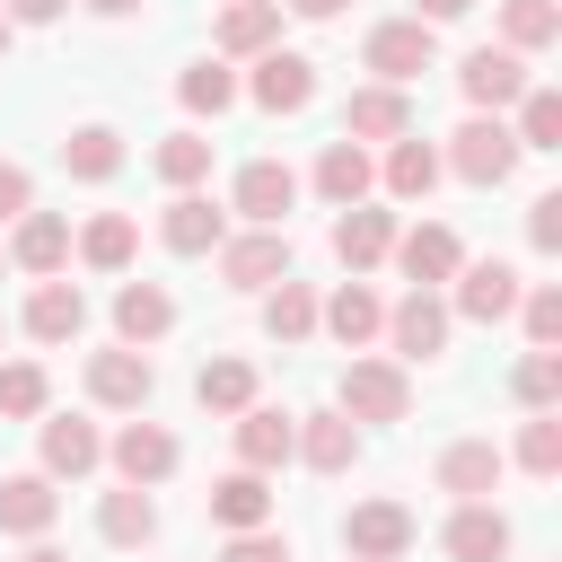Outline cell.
Here are the masks:
<instances>
[{
  "instance_id": "6da1fadb",
  "label": "cell",
  "mask_w": 562,
  "mask_h": 562,
  "mask_svg": "<svg viewBox=\"0 0 562 562\" xmlns=\"http://www.w3.org/2000/svg\"><path fill=\"white\" fill-rule=\"evenodd\" d=\"M518 158H527V149L509 140V123H501V114H465V123L448 132V149H439V167H448V176H465V184H483V193H492V184H509V176H518Z\"/></svg>"
},
{
  "instance_id": "7a4b0ae2",
  "label": "cell",
  "mask_w": 562,
  "mask_h": 562,
  "mask_svg": "<svg viewBox=\"0 0 562 562\" xmlns=\"http://www.w3.org/2000/svg\"><path fill=\"white\" fill-rule=\"evenodd\" d=\"M360 61L378 70V88H404V79H422V70L439 61V26H422V18H378L369 44H360Z\"/></svg>"
},
{
  "instance_id": "3957f363",
  "label": "cell",
  "mask_w": 562,
  "mask_h": 562,
  "mask_svg": "<svg viewBox=\"0 0 562 562\" xmlns=\"http://www.w3.org/2000/svg\"><path fill=\"white\" fill-rule=\"evenodd\" d=\"M334 413L342 422H404L413 413V378L395 360H351L342 386H334Z\"/></svg>"
},
{
  "instance_id": "277c9868",
  "label": "cell",
  "mask_w": 562,
  "mask_h": 562,
  "mask_svg": "<svg viewBox=\"0 0 562 562\" xmlns=\"http://www.w3.org/2000/svg\"><path fill=\"white\" fill-rule=\"evenodd\" d=\"M457 88H465V105H474V114H509L536 79H527V61H518L509 44H474V53L457 61Z\"/></svg>"
},
{
  "instance_id": "5b68a950",
  "label": "cell",
  "mask_w": 562,
  "mask_h": 562,
  "mask_svg": "<svg viewBox=\"0 0 562 562\" xmlns=\"http://www.w3.org/2000/svg\"><path fill=\"white\" fill-rule=\"evenodd\" d=\"M448 325H457V316H448V299H439V290H404V299L386 307V325H378V334L395 342V360H439V351H448Z\"/></svg>"
},
{
  "instance_id": "8992f818",
  "label": "cell",
  "mask_w": 562,
  "mask_h": 562,
  "mask_svg": "<svg viewBox=\"0 0 562 562\" xmlns=\"http://www.w3.org/2000/svg\"><path fill=\"white\" fill-rule=\"evenodd\" d=\"M413 536H422V527H413L404 501H360V509L342 518V553H351V562H404Z\"/></svg>"
},
{
  "instance_id": "52a82bcc",
  "label": "cell",
  "mask_w": 562,
  "mask_h": 562,
  "mask_svg": "<svg viewBox=\"0 0 562 562\" xmlns=\"http://www.w3.org/2000/svg\"><path fill=\"white\" fill-rule=\"evenodd\" d=\"M220 281H228V290H272V281H290V228L220 237Z\"/></svg>"
},
{
  "instance_id": "ba28073f",
  "label": "cell",
  "mask_w": 562,
  "mask_h": 562,
  "mask_svg": "<svg viewBox=\"0 0 562 562\" xmlns=\"http://www.w3.org/2000/svg\"><path fill=\"white\" fill-rule=\"evenodd\" d=\"M518 272L501 263V255H483V263H457V299H448V316H465V325H501V316H518Z\"/></svg>"
},
{
  "instance_id": "9c48e42d",
  "label": "cell",
  "mask_w": 562,
  "mask_h": 562,
  "mask_svg": "<svg viewBox=\"0 0 562 562\" xmlns=\"http://www.w3.org/2000/svg\"><path fill=\"white\" fill-rule=\"evenodd\" d=\"M149 386H158V360H149V351H132V342L88 351V395H97L105 413H140V404H149Z\"/></svg>"
},
{
  "instance_id": "30bf717a",
  "label": "cell",
  "mask_w": 562,
  "mask_h": 562,
  "mask_svg": "<svg viewBox=\"0 0 562 562\" xmlns=\"http://www.w3.org/2000/svg\"><path fill=\"white\" fill-rule=\"evenodd\" d=\"M395 272L413 281V290H439V281H457V263H465V246H457V228H439V220H422V228H395Z\"/></svg>"
},
{
  "instance_id": "8fae6325",
  "label": "cell",
  "mask_w": 562,
  "mask_h": 562,
  "mask_svg": "<svg viewBox=\"0 0 562 562\" xmlns=\"http://www.w3.org/2000/svg\"><path fill=\"white\" fill-rule=\"evenodd\" d=\"M246 97L263 105V114H299V105H316V61L307 53H255V79H246Z\"/></svg>"
},
{
  "instance_id": "7c38bea8",
  "label": "cell",
  "mask_w": 562,
  "mask_h": 562,
  "mask_svg": "<svg viewBox=\"0 0 562 562\" xmlns=\"http://www.w3.org/2000/svg\"><path fill=\"white\" fill-rule=\"evenodd\" d=\"M105 457H114V474H123V483H140V492H149V483H167V474H176V457H184V448H176V430H158V422H123V430L105 439Z\"/></svg>"
},
{
  "instance_id": "4fadbf2b",
  "label": "cell",
  "mask_w": 562,
  "mask_h": 562,
  "mask_svg": "<svg viewBox=\"0 0 562 562\" xmlns=\"http://www.w3.org/2000/svg\"><path fill=\"white\" fill-rule=\"evenodd\" d=\"M404 132H413V97H404V88H378V79H369V88L342 97V140L369 149V140H404Z\"/></svg>"
},
{
  "instance_id": "5bb4252c",
  "label": "cell",
  "mask_w": 562,
  "mask_h": 562,
  "mask_svg": "<svg viewBox=\"0 0 562 562\" xmlns=\"http://www.w3.org/2000/svg\"><path fill=\"white\" fill-rule=\"evenodd\" d=\"M220 237H228V211H220L211 193H176V202L158 211V246H167V255H220Z\"/></svg>"
},
{
  "instance_id": "9a60e30c",
  "label": "cell",
  "mask_w": 562,
  "mask_h": 562,
  "mask_svg": "<svg viewBox=\"0 0 562 562\" xmlns=\"http://www.w3.org/2000/svg\"><path fill=\"white\" fill-rule=\"evenodd\" d=\"M290 439H299V413H281V404H246L237 413V465L246 474H281Z\"/></svg>"
},
{
  "instance_id": "2e32d148",
  "label": "cell",
  "mask_w": 562,
  "mask_h": 562,
  "mask_svg": "<svg viewBox=\"0 0 562 562\" xmlns=\"http://www.w3.org/2000/svg\"><path fill=\"white\" fill-rule=\"evenodd\" d=\"M35 448H44V474H53V483H79V474L105 465V439H97V422H79V413H53V422L35 430Z\"/></svg>"
},
{
  "instance_id": "e0dca14e",
  "label": "cell",
  "mask_w": 562,
  "mask_h": 562,
  "mask_svg": "<svg viewBox=\"0 0 562 562\" xmlns=\"http://www.w3.org/2000/svg\"><path fill=\"white\" fill-rule=\"evenodd\" d=\"M290 457H299V465H316V474H351V465H360V422H342L334 404H325V413H299Z\"/></svg>"
},
{
  "instance_id": "ac0fdd59",
  "label": "cell",
  "mask_w": 562,
  "mask_h": 562,
  "mask_svg": "<svg viewBox=\"0 0 562 562\" xmlns=\"http://www.w3.org/2000/svg\"><path fill=\"white\" fill-rule=\"evenodd\" d=\"M211 44H220V61H255V53H272V44H281V0H228L220 26H211Z\"/></svg>"
},
{
  "instance_id": "d6986e66",
  "label": "cell",
  "mask_w": 562,
  "mask_h": 562,
  "mask_svg": "<svg viewBox=\"0 0 562 562\" xmlns=\"http://www.w3.org/2000/svg\"><path fill=\"white\" fill-rule=\"evenodd\" d=\"M386 246H395V211H378V202L334 211V255H342V272H351V281H360L369 263H386Z\"/></svg>"
},
{
  "instance_id": "ffe728a7",
  "label": "cell",
  "mask_w": 562,
  "mask_h": 562,
  "mask_svg": "<svg viewBox=\"0 0 562 562\" xmlns=\"http://www.w3.org/2000/svg\"><path fill=\"white\" fill-rule=\"evenodd\" d=\"M448 562H509V518L492 501H457V518L439 527Z\"/></svg>"
},
{
  "instance_id": "44dd1931",
  "label": "cell",
  "mask_w": 562,
  "mask_h": 562,
  "mask_svg": "<svg viewBox=\"0 0 562 562\" xmlns=\"http://www.w3.org/2000/svg\"><path fill=\"white\" fill-rule=\"evenodd\" d=\"M290 202H299V176H290L281 158H246V167H237V211H246L255 228H281Z\"/></svg>"
},
{
  "instance_id": "7402d4cb",
  "label": "cell",
  "mask_w": 562,
  "mask_h": 562,
  "mask_svg": "<svg viewBox=\"0 0 562 562\" xmlns=\"http://www.w3.org/2000/svg\"><path fill=\"white\" fill-rule=\"evenodd\" d=\"M9 263L35 272V281H61V263H70V220H61V211H26L18 237H9Z\"/></svg>"
},
{
  "instance_id": "603a6c76",
  "label": "cell",
  "mask_w": 562,
  "mask_h": 562,
  "mask_svg": "<svg viewBox=\"0 0 562 562\" xmlns=\"http://www.w3.org/2000/svg\"><path fill=\"white\" fill-rule=\"evenodd\" d=\"M501 474H509V457H501L492 439H457V448H439V492H457V501H492Z\"/></svg>"
},
{
  "instance_id": "cb8c5ba5",
  "label": "cell",
  "mask_w": 562,
  "mask_h": 562,
  "mask_svg": "<svg viewBox=\"0 0 562 562\" xmlns=\"http://www.w3.org/2000/svg\"><path fill=\"white\" fill-rule=\"evenodd\" d=\"M61 518V492H53V474H0V536H44Z\"/></svg>"
},
{
  "instance_id": "d4e9b609",
  "label": "cell",
  "mask_w": 562,
  "mask_h": 562,
  "mask_svg": "<svg viewBox=\"0 0 562 562\" xmlns=\"http://www.w3.org/2000/svg\"><path fill=\"white\" fill-rule=\"evenodd\" d=\"M26 334H35V342H79V334H88V290H79V281H35Z\"/></svg>"
},
{
  "instance_id": "484cf974",
  "label": "cell",
  "mask_w": 562,
  "mask_h": 562,
  "mask_svg": "<svg viewBox=\"0 0 562 562\" xmlns=\"http://www.w3.org/2000/svg\"><path fill=\"white\" fill-rule=\"evenodd\" d=\"M167 325H176V299H167L158 281H123V290H114V342L149 351V342H158Z\"/></svg>"
},
{
  "instance_id": "4316f807",
  "label": "cell",
  "mask_w": 562,
  "mask_h": 562,
  "mask_svg": "<svg viewBox=\"0 0 562 562\" xmlns=\"http://www.w3.org/2000/svg\"><path fill=\"white\" fill-rule=\"evenodd\" d=\"M448 167H439V149L422 140V132H404V140H386V167H378V184L395 193V202H430V184H439Z\"/></svg>"
},
{
  "instance_id": "83f0119b",
  "label": "cell",
  "mask_w": 562,
  "mask_h": 562,
  "mask_svg": "<svg viewBox=\"0 0 562 562\" xmlns=\"http://www.w3.org/2000/svg\"><path fill=\"white\" fill-rule=\"evenodd\" d=\"M369 184H378L369 149H360V140H325V158H316V193H325L334 211H351V202H369Z\"/></svg>"
},
{
  "instance_id": "f1b7e54d",
  "label": "cell",
  "mask_w": 562,
  "mask_h": 562,
  "mask_svg": "<svg viewBox=\"0 0 562 562\" xmlns=\"http://www.w3.org/2000/svg\"><path fill=\"white\" fill-rule=\"evenodd\" d=\"M316 325H325V334H334L342 351H360V342H369V334L386 325V307H378V290H369V281H342V290H334V299L316 307Z\"/></svg>"
},
{
  "instance_id": "f546056e",
  "label": "cell",
  "mask_w": 562,
  "mask_h": 562,
  "mask_svg": "<svg viewBox=\"0 0 562 562\" xmlns=\"http://www.w3.org/2000/svg\"><path fill=\"white\" fill-rule=\"evenodd\" d=\"M211 518H220L228 536L272 527V483H263V474H246V465H237V474H220V483H211Z\"/></svg>"
},
{
  "instance_id": "4dcf8cb0",
  "label": "cell",
  "mask_w": 562,
  "mask_h": 562,
  "mask_svg": "<svg viewBox=\"0 0 562 562\" xmlns=\"http://www.w3.org/2000/svg\"><path fill=\"white\" fill-rule=\"evenodd\" d=\"M97 536H105V544H123V553H140V544L158 536V501H149L140 483L105 492V501H97Z\"/></svg>"
},
{
  "instance_id": "1f68e13d",
  "label": "cell",
  "mask_w": 562,
  "mask_h": 562,
  "mask_svg": "<svg viewBox=\"0 0 562 562\" xmlns=\"http://www.w3.org/2000/svg\"><path fill=\"white\" fill-rule=\"evenodd\" d=\"M61 167H70L79 184H114V176H123V132H114V123H79V132L61 140Z\"/></svg>"
},
{
  "instance_id": "d6a6232c",
  "label": "cell",
  "mask_w": 562,
  "mask_h": 562,
  "mask_svg": "<svg viewBox=\"0 0 562 562\" xmlns=\"http://www.w3.org/2000/svg\"><path fill=\"white\" fill-rule=\"evenodd\" d=\"M88 272H123L132 255H140V228H132V211H97L88 228H79V246H70Z\"/></svg>"
},
{
  "instance_id": "836d02e7",
  "label": "cell",
  "mask_w": 562,
  "mask_h": 562,
  "mask_svg": "<svg viewBox=\"0 0 562 562\" xmlns=\"http://www.w3.org/2000/svg\"><path fill=\"white\" fill-rule=\"evenodd\" d=\"M501 44L527 61L544 44H562V0H501Z\"/></svg>"
},
{
  "instance_id": "e575fe53",
  "label": "cell",
  "mask_w": 562,
  "mask_h": 562,
  "mask_svg": "<svg viewBox=\"0 0 562 562\" xmlns=\"http://www.w3.org/2000/svg\"><path fill=\"white\" fill-rule=\"evenodd\" d=\"M193 404L202 413H246L255 404V360H202V378H193Z\"/></svg>"
},
{
  "instance_id": "d590c367",
  "label": "cell",
  "mask_w": 562,
  "mask_h": 562,
  "mask_svg": "<svg viewBox=\"0 0 562 562\" xmlns=\"http://www.w3.org/2000/svg\"><path fill=\"white\" fill-rule=\"evenodd\" d=\"M263 334L272 342H307L316 334V290L307 281H272L263 290Z\"/></svg>"
},
{
  "instance_id": "8d00e7d4",
  "label": "cell",
  "mask_w": 562,
  "mask_h": 562,
  "mask_svg": "<svg viewBox=\"0 0 562 562\" xmlns=\"http://www.w3.org/2000/svg\"><path fill=\"white\" fill-rule=\"evenodd\" d=\"M149 167H158L176 193H202V176H211V140H202V132H167V140L149 149Z\"/></svg>"
},
{
  "instance_id": "74e56055",
  "label": "cell",
  "mask_w": 562,
  "mask_h": 562,
  "mask_svg": "<svg viewBox=\"0 0 562 562\" xmlns=\"http://www.w3.org/2000/svg\"><path fill=\"white\" fill-rule=\"evenodd\" d=\"M176 97H184V114H228V105H237V70H228V61H193V70L176 79Z\"/></svg>"
},
{
  "instance_id": "f35d334b",
  "label": "cell",
  "mask_w": 562,
  "mask_h": 562,
  "mask_svg": "<svg viewBox=\"0 0 562 562\" xmlns=\"http://www.w3.org/2000/svg\"><path fill=\"white\" fill-rule=\"evenodd\" d=\"M509 140H518V149H562V88H527Z\"/></svg>"
},
{
  "instance_id": "ab89813d",
  "label": "cell",
  "mask_w": 562,
  "mask_h": 562,
  "mask_svg": "<svg viewBox=\"0 0 562 562\" xmlns=\"http://www.w3.org/2000/svg\"><path fill=\"white\" fill-rule=\"evenodd\" d=\"M44 404H53V378H44L35 360H9V369H0V413H9V422H35Z\"/></svg>"
},
{
  "instance_id": "60d3db41",
  "label": "cell",
  "mask_w": 562,
  "mask_h": 562,
  "mask_svg": "<svg viewBox=\"0 0 562 562\" xmlns=\"http://www.w3.org/2000/svg\"><path fill=\"white\" fill-rule=\"evenodd\" d=\"M518 325H527V342H536V351H553V342H562V281L518 290Z\"/></svg>"
},
{
  "instance_id": "b9f144b4",
  "label": "cell",
  "mask_w": 562,
  "mask_h": 562,
  "mask_svg": "<svg viewBox=\"0 0 562 562\" xmlns=\"http://www.w3.org/2000/svg\"><path fill=\"white\" fill-rule=\"evenodd\" d=\"M518 465H527L536 483H553V474H562V413H536V422L518 430Z\"/></svg>"
},
{
  "instance_id": "7bdbcfd3",
  "label": "cell",
  "mask_w": 562,
  "mask_h": 562,
  "mask_svg": "<svg viewBox=\"0 0 562 562\" xmlns=\"http://www.w3.org/2000/svg\"><path fill=\"white\" fill-rule=\"evenodd\" d=\"M518 404L527 413H553L562 404V351H527L518 360Z\"/></svg>"
},
{
  "instance_id": "ee69618b",
  "label": "cell",
  "mask_w": 562,
  "mask_h": 562,
  "mask_svg": "<svg viewBox=\"0 0 562 562\" xmlns=\"http://www.w3.org/2000/svg\"><path fill=\"white\" fill-rule=\"evenodd\" d=\"M220 562H290V536L281 527H246V536L220 544Z\"/></svg>"
},
{
  "instance_id": "f6af8a7d",
  "label": "cell",
  "mask_w": 562,
  "mask_h": 562,
  "mask_svg": "<svg viewBox=\"0 0 562 562\" xmlns=\"http://www.w3.org/2000/svg\"><path fill=\"white\" fill-rule=\"evenodd\" d=\"M527 246L536 255H562V193H536L527 202Z\"/></svg>"
},
{
  "instance_id": "bcb514c9",
  "label": "cell",
  "mask_w": 562,
  "mask_h": 562,
  "mask_svg": "<svg viewBox=\"0 0 562 562\" xmlns=\"http://www.w3.org/2000/svg\"><path fill=\"white\" fill-rule=\"evenodd\" d=\"M26 211H35V176L18 158H0V220H26Z\"/></svg>"
},
{
  "instance_id": "7dc6e473",
  "label": "cell",
  "mask_w": 562,
  "mask_h": 562,
  "mask_svg": "<svg viewBox=\"0 0 562 562\" xmlns=\"http://www.w3.org/2000/svg\"><path fill=\"white\" fill-rule=\"evenodd\" d=\"M61 9H70V0H0V18H9V26H53Z\"/></svg>"
},
{
  "instance_id": "c3c4849f",
  "label": "cell",
  "mask_w": 562,
  "mask_h": 562,
  "mask_svg": "<svg viewBox=\"0 0 562 562\" xmlns=\"http://www.w3.org/2000/svg\"><path fill=\"white\" fill-rule=\"evenodd\" d=\"M465 9H474V0H413V18H422V26H448V18H465Z\"/></svg>"
},
{
  "instance_id": "681fc988",
  "label": "cell",
  "mask_w": 562,
  "mask_h": 562,
  "mask_svg": "<svg viewBox=\"0 0 562 562\" xmlns=\"http://www.w3.org/2000/svg\"><path fill=\"white\" fill-rule=\"evenodd\" d=\"M290 18H307V26H325V18H342V0H281Z\"/></svg>"
},
{
  "instance_id": "f907efd6",
  "label": "cell",
  "mask_w": 562,
  "mask_h": 562,
  "mask_svg": "<svg viewBox=\"0 0 562 562\" xmlns=\"http://www.w3.org/2000/svg\"><path fill=\"white\" fill-rule=\"evenodd\" d=\"M79 9H97V18H132V9H149V0H79Z\"/></svg>"
},
{
  "instance_id": "816d5d0a",
  "label": "cell",
  "mask_w": 562,
  "mask_h": 562,
  "mask_svg": "<svg viewBox=\"0 0 562 562\" xmlns=\"http://www.w3.org/2000/svg\"><path fill=\"white\" fill-rule=\"evenodd\" d=\"M18 562H70V553H61V544H44V536H35V544H26V553H18Z\"/></svg>"
},
{
  "instance_id": "f5cc1de1",
  "label": "cell",
  "mask_w": 562,
  "mask_h": 562,
  "mask_svg": "<svg viewBox=\"0 0 562 562\" xmlns=\"http://www.w3.org/2000/svg\"><path fill=\"white\" fill-rule=\"evenodd\" d=\"M9 35H18V26H9V18H0V61H9Z\"/></svg>"
},
{
  "instance_id": "db71d44e",
  "label": "cell",
  "mask_w": 562,
  "mask_h": 562,
  "mask_svg": "<svg viewBox=\"0 0 562 562\" xmlns=\"http://www.w3.org/2000/svg\"><path fill=\"white\" fill-rule=\"evenodd\" d=\"M0 272H9V246H0Z\"/></svg>"
}]
</instances>
